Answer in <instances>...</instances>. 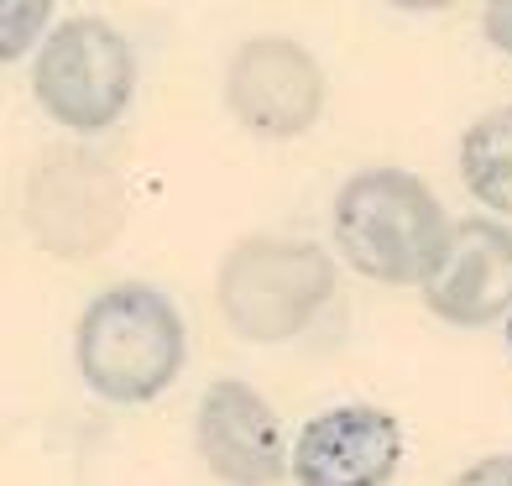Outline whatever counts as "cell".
<instances>
[{"instance_id":"cell-5","label":"cell","mask_w":512,"mask_h":486,"mask_svg":"<svg viewBox=\"0 0 512 486\" xmlns=\"http://www.w3.org/2000/svg\"><path fill=\"white\" fill-rule=\"evenodd\" d=\"M21 225L27 236L63 262H89L121 236L126 194L115 168L84 147H53L37 157L21 194Z\"/></svg>"},{"instance_id":"cell-14","label":"cell","mask_w":512,"mask_h":486,"mask_svg":"<svg viewBox=\"0 0 512 486\" xmlns=\"http://www.w3.org/2000/svg\"><path fill=\"white\" fill-rule=\"evenodd\" d=\"M507 351H512V314H507Z\"/></svg>"},{"instance_id":"cell-6","label":"cell","mask_w":512,"mask_h":486,"mask_svg":"<svg viewBox=\"0 0 512 486\" xmlns=\"http://www.w3.org/2000/svg\"><path fill=\"white\" fill-rule=\"evenodd\" d=\"M225 105L246 131L288 142L324 115V68L293 37H251L230 53Z\"/></svg>"},{"instance_id":"cell-12","label":"cell","mask_w":512,"mask_h":486,"mask_svg":"<svg viewBox=\"0 0 512 486\" xmlns=\"http://www.w3.org/2000/svg\"><path fill=\"white\" fill-rule=\"evenodd\" d=\"M450 486H512V455H486L476 466H465Z\"/></svg>"},{"instance_id":"cell-11","label":"cell","mask_w":512,"mask_h":486,"mask_svg":"<svg viewBox=\"0 0 512 486\" xmlns=\"http://www.w3.org/2000/svg\"><path fill=\"white\" fill-rule=\"evenodd\" d=\"M48 16H53V6H42V0H32V6H6V42H0V58H16Z\"/></svg>"},{"instance_id":"cell-10","label":"cell","mask_w":512,"mask_h":486,"mask_svg":"<svg viewBox=\"0 0 512 486\" xmlns=\"http://www.w3.org/2000/svg\"><path fill=\"white\" fill-rule=\"evenodd\" d=\"M460 178L486 210L512 215V105L486 110L460 136Z\"/></svg>"},{"instance_id":"cell-2","label":"cell","mask_w":512,"mask_h":486,"mask_svg":"<svg viewBox=\"0 0 512 486\" xmlns=\"http://www.w3.org/2000/svg\"><path fill=\"white\" fill-rule=\"evenodd\" d=\"M335 241L371 283L424 288L434 262L445 257L450 220L418 173L366 168L335 194Z\"/></svg>"},{"instance_id":"cell-9","label":"cell","mask_w":512,"mask_h":486,"mask_svg":"<svg viewBox=\"0 0 512 486\" xmlns=\"http://www.w3.org/2000/svg\"><path fill=\"white\" fill-rule=\"evenodd\" d=\"M424 304L455 330H481L492 319H507L512 314V230L481 215L450 225L445 257L434 262L424 283Z\"/></svg>"},{"instance_id":"cell-7","label":"cell","mask_w":512,"mask_h":486,"mask_svg":"<svg viewBox=\"0 0 512 486\" xmlns=\"http://www.w3.org/2000/svg\"><path fill=\"white\" fill-rule=\"evenodd\" d=\"M194 445L209 476L225 486H272L283 481V429L272 403L241 377L204 387L194 413Z\"/></svg>"},{"instance_id":"cell-1","label":"cell","mask_w":512,"mask_h":486,"mask_svg":"<svg viewBox=\"0 0 512 486\" xmlns=\"http://www.w3.org/2000/svg\"><path fill=\"white\" fill-rule=\"evenodd\" d=\"M74 356L89 392L131 408L162 398L178 382L189 335H183V314L168 293L147 283H115L89 298V309L79 314Z\"/></svg>"},{"instance_id":"cell-4","label":"cell","mask_w":512,"mask_h":486,"mask_svg":"<svg viewBox=\"0 0 512 486\" xmlns=\"http://www.w3.org/2000/svg\"><path fill=\"white\" fill-rule=\"evenodd\" d=\"M37 105L68 131H105L136 95V53L105 16H68L32 68Z\"/></svg>"},{"instance_id":"cell-13","label":"cell","mask_w":512,"mask_h":486,"mask_svg":"<svg viewBox=\"0 0 512 486\" xmlns=\"http://www.w3.org/2000/svg\"><path fill=\"white\" fill-rule=\"evenodd\" d=\"M481 32H486L492 48L512 53V0H492V6L481 11Z\"/></svg>"},{"instance_id":"cell-8","label":"cell","mask_w":512,"mask_h":486,"mask_svg":"<svg viewBox=\"0 0 512 486\" xmlns=\"http://www.w3.org/2000/svg\"><path fill=\"white\" fill-rule=\"evenodd\" d=\"M403 466V424L377 403H345L304 424L293 445L298 486H387Z\"/></svg>"},{"instance_id":"cell-3","label":"cell","mask_w":512,"mask_h":486,"mask_svg":"<svg viewBox=\"0 0 512 486\" xmlns=\"http://www.w3.org/2000/svg\"><path fill=\"white\" fill-rule=\"evenodd\" d=\"M340 272L330 251L293 236H241L220 262V314L241 340L277 345L304 335L335 298Z\"/></svg>"}]
</instances>
